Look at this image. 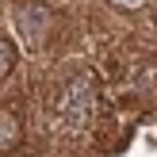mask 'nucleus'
I'll return each mask as SVG.
<instances>
[{"mask_svg": "<svg viewBox=\"0 0 157 157\" xmlns=\"http://www.w3.org/2000/svg\"><path fill=\"white\" fill-rule=\"evenodd\" d=\"M100 107V77L88 65H69L61 77L50 84V100H46V119L50 130L65 138H77L92 127Z\"/></svg>", "mask_w": 157, "mask_h": 157, "instance_id": "f257e3e1", "label": "nucleus"}, {"mask_svg": "<svg viewBox=\"0 0 157 157\" xmlns=\"http://www.w3.org/2000/svg\"><path fill=\"white\" fill-rule=\"evenodd\" d=\"M15 31H19V38L31 46V50H42L46 42H50L54 35V12L46 4H38V0H27V4L15 8Z\"/></svg>", "mask_w": 157, "mask_h": 157, "instance_id": "f03ea898", "label": "nucleus"}, {"mask_svg": "<svg viewBox=\"0 0 157 157\" xmlns=\"http://www.w3.org/2000/svg\"><path fill=\"white\" fill-rule=\"evenodd\" d=\"M23 138H27L23 115L15 111V107L0 104V157H4V153H15V150L23 146Z\"/></svg>", "mask_w": 157, "mask_h": 157, "instance_id": "7ed1b4c3", "label": "nucleus"}, {"mask_svg": "<svg viewBox=\"0 0 157 157\" xmlns=\"http://www.w3.org/2000/svg\"><path fill=\"white\" fill-rule=\"evenodd\" d=\"M15 61H19V54H15V42L8 35H0V81H8L15 69Z\"/></svg>", "mask_w": 157, "mask_h": 157, "instance_id": "20e7f679", "label": "nucleus"}, {"mask_svg": "<svg viewBox=\"0 0 157 157\" xmlns=\"http://www.w3.org/2000/svg\"><path fill=\"white\" fill-rule=\"evenodd\" d=\"M119 12H142V8H150V0H111Z\"/></svg>", "mask_w": 157, "mask_h": 157, "instance_id": "39448f33", "label": "nucleus"}]
</instances>
